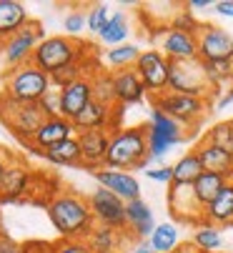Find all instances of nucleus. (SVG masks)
<instances>
[{"mask_svg":"<svg viewBox=\"0 0 233 253\" xmlns=\"http://www.w3.org/2000/svg\"><path fill=\"white\" fill-rule=\"evenodd\" d=\"M46 211L63 241H86L95 228L88 196H81L78 191H58V196L46 206Z\"/></svg>","mask_w":233,"mask_h":253,"instance_id":"nucleus-1","label":"nucleus"},{"mask_svg":"<svg viewBox=\"0 0 233 253\" xmlns=\"http://www.w3.org/2000/svg\"><path fill=\"white\" fill-rule=\"evenodd\" d=\"M148 163H150L148 126L115 128L110 133L105 168H113V170H136V168H145Z\"/></svg>","mask_w":233,"mask_h":253,"instance_id":"nucleus-2","label":"nucleus"},{"mask_svg":"<svg viewBox=\"0 0 233 253\" xmlns=\"http://www.w3.org/2000/svg\"><path fill=\"white\" fill-rule=\"evenodd\" d=\"M88 50H91V45L83 43V41H78V38H70V35H50V38H46L41 45L35 48L30 63L35 68H41L43 73L53 76L65 65L83 63Z\"/></svg>","mask_w":233,"mask_h":253,"instance_id":"nucleus-3","label":"nucleus"},{"mask_svg":"<svg viewBox=\"0 0 233 253\" xmlns=\"http://www.w3.org/2000/svg\"><path fill=\"white\" fill-rule=\"evenodd\" d=\"M50 88H53L50 76L43 73L41 68H35L33 63H28V65H20L8 73L3 95H8L10 100H18V103H41V98Z\"/></svg>","mask_w":233,"mask_h":253,"instance_id":"nucleus-4","label":"nucleus"},{"mask_svg":"<svg viewBox=\"0 0 233 253\" xmlns=\"http://www.w3.org/2000/svg\"><path fill=\"white\" fill-rule=\"evenodd\" d=\"M150 103H153L155 111L166 113L168 118H173L183 128L198 126L208 113V100L183 95V93H173V90H163L158 95H150Z\"/></svg>","mask_w":233,"mask_h":253,"instance_id":"nucleus-5","label":"nucleus"},{"mask_svg":"<svg viewBox=\"0 0 233 253\" xmlns=\"http://www.w3.org/2000/svg\"><path fill=\"white\" fill-rule=\"evenodd\" d=\"M0 121L10 128L13 135L30 143L38 128L46 123V113L41 111L38 103H18L0 93Z\"/></svg>","mask_w":233,"mask_h":253,"instance_id":"nucleus-6","label":"nucleus"},{"mask_svg":"<svg viewBox=\"0 0 233 253\" xmlns=\"http://www.w3.org/2000/svg\"><path fill=\"white\" fill-rule=\"evenodd\" d=\"M168 90L208 100V95L213 90V83L208 81L201 60H171Z\"/></svg>","mask_w":233,"mask_h":253,"instance_id":"nucleus-7","label":"nucleus"},{"mask_svg":"<svg viewBox=\"0 0 233 253\" xmlns=\"http://www.w3.org/2000/svg\"><path fill=\"white\" fill-rule=\"evenodd\" d=\"M183 138H186V128L178 126L166 113L153 108L150 121H148V153H150V161H163L173 146L183 143Z\"/></svg>","mask_w":233,"mask_h":253,"instance_id":"nucleus-8","label":"nucleus"},{"mask_svg":"<svg viewBox=\"0 0 233 253\" xmlns=\"http://www.w3.org/2000/svg\"><path fill=\"white\" fill-rule=\"evenodd\" d=\"M133 70L140 76L148 95H158L163 90H168V76H171V60L161 53V50H140Z\"/></svg>","mask_w":233,"mask_h":253,"instance_id":"nucleus-9","label":"nucleus"},{"mask_svg":"<svg viewBox=\"0 0 233 253\" xmlns=\"http://www.w3.org/2000/svg\"><path fill=\"white\" fill-rule=\"evenodd\" d=\"M46 38H43V28L41 23H28L23 30H18L13 38H8L3 45V58H5V65L10 70L20 68V65H28L33 60V53L35 48L41 45Z\"/></svg>","mask_w":233,"mask_h":253,"instance_id":"nucleus-10","label":"nucleus"},{"mask_svg":"<svg viewBox=\"0 0 233 253\" xmlns=\"http://www.w3.org/2000/svg\"><path fill=\"white\" fill-rule=\"evenodd\" d=\"M88 203H91V211H93L95 226H105V228H115V231L128 228V221H126V201L123 198H118L115 193H110V191H105V188L98 186L88 196Z\"/></svg>","mask_w":233,"mask_h":253,"instance_id":"nucleus-11","label":"nucleus"},{"mask_svg":"<svg viewBox=\"0 0 233 253\" xmlns=\"http://www.w3.org/2000/svg\"><path fill=\"white\" fill-rule=\"evenodd\" d=\"M198 60H233V35L218 25H198L196 28Z\"/></svg>","mask_w":233,"mask_h":253,"instance_id":"nucleus-12","label":"nucleus"},{"mask_svg":"<svg viewBox=\"0 0 233 253\" xmlns=\"http://www.w3.org/2000/svg\"><path fill=\"white\" fill-rule=\"evenodd\" d=\"M93 100V78L83 76L73 83H68L65 88H60V113L63 118H68L70 123L86 111V105Z\"/></svg>","mask_w":233,"mask_h":253,"instance_id":"nucleus-13","label":"nucleus"},{"mask_svg":"<svg viewBox=\"0 0 233 253\" xmlns=\"http://www.w3.org/2000/svg\"><path fill=\"white\" fill-rule=\"evenodd\" d=\"M168 206H171V213L176 215L181 223H196V226L203 223V208H201V203L196 201L193 186H178V183H171V191H168Z\"/></svg>","mask_w":233,"mask_h":253,"instance_id":"nucleus-14","label":"nucleus"},{"mask_svg":"<svg viewBox=\"0 0 233 253\" xmlns=\"http://www.w3.org/2000/svg\"><path fill=\"white\" fill-rule=\"evenodd\" d=\"M30 180H33V170L20 158H10L3 180H0V203H13L25 198Z\"/></svg>","mask_w":233,"mask_h":253,"instance_id":"nucleus-15","label":"nucleus"},{"mask_svg":"<svg viewBox=\"0 0 233 253\" xmlns=\"http://www.w3.org/2000/svg\"><path fill=\"white\" fill-rule=\"evenodd\" d=\"M168 60H198V43H196V33L183 30V28H168L161 48H158Z\"/></svg>","mask_w":233,"mask_h":253,"instance_id":"nucleus-16","label":"nucleus"},{"mask_svg":"<svg viewBox=\"0 0 233 253\" xmlns=\"http://www.w3.org/2000/svg\"><path fill=\"white\" fill-rule=\"evenodd\" d=\"M95 178V183L110 193H115L118 198H123L126 203L128 201H136L140 198V183H138V178L128 170H113V168H100L93 173Z\"/></svg>","mask_w":233,"mask_h":253,"instance_id":"nucleus-17","label":"nucleus"},{"mask_svg":"<svg viewBox=\"0 0 233 253\" xmlns=\"http://www.w3.org/2000/svg\"><path fill=\"white\" fill-rule=\"evenodd\" d=\"M78 143H81V156H83L86 168H91L93 173L105 168V156L110 146L108 130H81L78 133Z\"/></svg>","mask_w":233,"mask_h":253,"instance_id":"nucleus-18","label":"nucleus"},{"mask_svg":"<svg viewBox=\"0 0 233 253\" xmlns=\"http://www.w3.org/2000/svg\"><path fill=\"white\" fill-rule=\"evenodd\" d=\"M110 76H113V90H115V100H118V105H133V103H140L148 95L140 76L136 73L133 68L110 70Z\"/></svg>","mask_w":233,"mask_h":253,"instance_id":"nucleus-19","label":"nucleus"},{"mask_svg":"<svg viewBox=\"0 0 233 253\" xmlns=\"http://www.w3.org/2000/svg\"><path fill=\"white\" fill-rule=\"evenodd\" d=\"M73 135H78V130L68 118H46V123L33 135L30 146L41 153V151H48L50 146H55V143H60V140H68Z\"/></svg>","mask_w":233,"mask_h":253,"instance_id":"nucleus-20","label":"nucleus"},{"mask_svg":"<svg viewBox=\"0 0 233 253\" xmlns=\"http://www.w3.org/2000/svg\"><path fill=\"white\" fill-rule=\"evenodd\" d=\"M193 151L198 153L201 163H203V170H211V173H221L226 175L228 180L233 178V156H228L223 148L213 146L211 140L201 138L196 146H193Z\"/></svg>","mask_w":233,"mask_h":253,"instance_id":"nucleus-21","label":"nucleus"},{"mask_svg":"<svg viewBox=\"0 0 233 253\" xmlns=\"http://www.w3.org/2000/svg\"><path fill=\"white\" fill-rule=\"evenodd\" d=\"M118 105H105L100 100H91L86 105V111L73 121L75 130H108L113 126V111Z\"/></svg>","mask_w":233,"mask_h":253,"instance_id":"nucleus-22","label":"nucleus"},{"mask_svg":"<svg viewBox=\"0 0 233 253\" xmlns=\"http://www.w3.org/2000/svg\"><path fill=\"white\" fill-rule=\"evenodd\" d=\"M30 23L28 10L18 0H0V45Z\"/></svg>","mask_w":233,"mask_h":253,"instance_id":"nucleus-23","label":"nucleus"},{"mask_svg":"<svg viewBox=\"0 0 233 253\" xmlns=\"http://www.w3.org/2000/svg\"><path fill=\"white\" fill-rule=\"evenodd\" d=\"M126 221H128V228L136 233V238L140 241H148L150 233L155 231V221H153V211L150 206L143 201V198H136V201H128L126 203Z\"/></svg>","mask_w":233,"mask_h":253,"instance_id":"nucleus-24","label":"nucleus"},{"mask_svg":"<svg viewBox=\"0 0 233 253\" xmlns=\"http://www.w3.org/2000/svg\"><path fill=\"white\" fill-rule=\"evenodd\" d=\"M203 223L216 228L233 226V180H228V186L218 193V198L203 208Z\"/></svg>","mask_w":233,"mask_h":253,"instance_id":"nucleus-25","label":"nucleus"},{"mask_svg":"<svg viewBox=\"0 0 233 253\" xmlns=\"http://www.w3.org/2000/svg\"><path fill=\"white\" fill-rule=\"evenodd\" d=\"M41 156H43L46 161H50L53 166H83V156H81V143H78V135L55 143V146H50L48 151H41Z\"/></svg>","mask_w":233,"mask_h":253,"instance_id":"nucleus-26","label":"nucleus"},{"mask_svg":"<svg viewBox=\"0 0 233 253\" xmlns=\"http://www.w3.org/2000/svg\"><path fill=\"white\" fill-rule=\"evenodd\" d=\"M203 173V163L198 158L196 151H188L186 156H181L173 166H171V183L178 186H193L198 180V175Z\"/></svg>","mask_w":233,"mask_h":253,"instance_id":"nucleus-27","label":"nucleus"},{"mask_svg":"<svg viewBox=\"0 0 233 253\" xmlns=\"http://www.w3.org/2000/svg\"><path fill=\"white\" fill-rule=\"evenodd\" d=\"M226 186H228V178H226V175L203 170V173L198 175V180L193 183V193H196V201L201 203V208H206V206H211V203L218 198V193H221Z\"/></svg>","mask_w":233,"mask_h":253,"instance_id":"nucleus-28","label":"nucleus"},{"mask_svg":"<svg viewBox=\"0 0 233 253\" xmlns=\"http://www.w3.org/2000/svg\"><path fill=\"white\" fill-rule=\"evenodd\" d=\"M128 35H131L128 18H126V13L118 10V13H113V15H110V20L105 23V28L98 33V38H100V43L115 48V45H123V43L128 41Z\"/></svg>","mask_w":233,"mask_h":253,"instance_id":"nucleus-29","label":"nucleus"},{"mask_svg":"<svg viewBox=\"0 0 233 253\" xmlns=\"http://www.w3.org/2000/svg\"><path fill=\"white\" fill-rule=\"evenodd\" d=\"M88 248L93 253H115L121 246V236L115 228H105V226H95L91 231V236L86 238Z\"/></svg>","mask_w":233,"mask_h":253,"instance_id":"nucleus-30","label":"nucleus"},{"mask_svg":"<svg viewBox=\"0 0 233 253\" xmlns=\"http://www.w3.org/2000/svg\"><path fill=\"white\" fill-rule=\"evenodd\" d=\"M153 253H173L178 251V228L176 223H158L148 238Z\"/></svg>","mask_w":233,"mask_h":253,"instance_id":"nucleus-31","label":"nucleus"},{"mask_svg":"<svg viewBox=\"0 0 233 253\" xmlns=\"http://www.w3.org/2000/svg\"><path fill=\"white\" fill-rule=\"evenodd\" d=\"M140 55V48L136 43H123V45H115L110 50H105V63L113 68V70H126V68H133L136 60Z\"/></svg>","mask_w":233,"mask_h":253,"instance_id":"nucleus-32","label":"nucleus"},{"mask_svg":"<svg viewBox=\"0 0 233 253\" xmlns=\"http://www.w3.org/2000/svg\"><path fill=\"white\" fill-rule=\"evenodd\" d=\"M190 243L196 251H218L223 246V236L216 226H208V223H201L193 228V236H190Z\"/></svg>","mask_w":233,"mask_h":253,"instance_id":"nucleus-33","label":"nucleus"},{"mask_svg":"<svg viewBox=\"0 0 233 253\" xmlns=\"http://www.w3.org/2000/svg\"><path fill=\"white\" fill-rule=\"evenodd\" d=\"M206 140H211L213 146L223 148L228 156H233V121H223V123H216L211 130H206L203 135Z\"/></svg>","mask_w":233,"mask_h":253,"instance_id":"nucleus-34","label":"nucleus"},{"mask_svg":"<svg viewBox=\"0 0 233 253\" xmlns=\"http://www.w3.org/2000/svg\"><path fill=\"white\" fill-rule=\"evenodd\" d=\"M93 78V100H100L105 105H118L115 100V90H113V76L100 70V73L91 76Z\"/></svg>","mask_w":233,"mask_h":253,"instance_id":"nucleus-35","label":"nucleus"},{"mask_svg":"<svg viewBox=\"0 0 233 253\" xmlns=\"http://www.w3.org/2000/svg\"><path fill=\"white\" fill-rule=\"evenodd\" d=\"M201 63H203V60H201ZM203 70H206L208 81L213 83V88H218V85L233 81V60H213V63H203Z\"/></svg>","mask_w":233,"mask_h":253,"instance_id":"nucleus-36","label":"nucleus"},{"mask_svg":"<svg viewBox=\"0 0 233 253\" xmlns=\"http://www.w3.org/2000/svg\"><path fill=\"white\" fill-rule=\"evenodd\" d=\"M86 63H73V65H65V68H60L58 73H53L50 76V83H53V88H65L68 83H73V81H78V78H83L86 76Z\"/></svg>","mask_w":233,"mask_h":253,"instance_id":"nucleus-37","label":"nucleus"},{"mask_svg":"<svg viewBox=\"0 0 233 253\" xmlns=\"http://www.w3.org/2000/svg\"><path fill=\"white\" fill-rule=\"evenodd\" d=\"M41 111L46 113V118H63L60 113V88H50L43 98H41Z\"/></svg>","mask_w":233,"mask_h":253,"instance_id":"nucleus-38","label":"nucleus"},{"mask_svg":"<svg viewBox=\"0 0 233 253\" xmlns=\"http://www.w3.org/2000/svg\"><path fill=\"white\" fill-rule=\"evenodd\" d=\"M110 15H113V13H110L108 5H103V3H100V5H93V8L88 10V30L98 35V33L105 28V23L110 20Z\"/></svg>","mask_w":233,"mask_h":253,"instance_id":"nucleus-39","label":"nucleus"},{"mask_svg":"<svg viewBox=\"0 0 233 253\" xmlns=\"http://www.w3.org/2000/svg\"><path fill=\"white\" fill-rule=\"evenodd\" d=\"M63 28H65V33L70 35V38H78V35H81V33L88 28V15L81 13V10H73V13L65 15Z\"/></svg>","mask_w":233,"mask_h":253,"instance_id":"nucleus-40","label":"nucleus"},{"mask_svg":"<svg viewBox=\"0 0 233 253\" xmlns=\"http://www.w3.org/2000/svg\"><path fill=\"white\" fill-rule=\"evenodd\" d=\"M53 253H93L86 241H58L53 243Z\"/></svg>","mask_w":233,"mask_h":253,"instance_id":"nucleus-41","label":"nucleus"},{"mask_svg":"<svg viewBox=\"0 0 233 253\" xmlns=\"http://www.w3.org/2000/svg\"><path fill=\"white\" fill-rule=\"evenodd\" d=\"M145 175L155 183H171V166H161V168H148Z\"/></svg>","mask_w":233,"mask_h":253,"instance_id":"nucleus-42","label":"nucleus"},{"mask_svg":"<svg viewBox=\"0 0 233 253\" xmlns=\"http://www.w3.org/2000/svg\"><path fill=\"white\" fill-rule=\"evenodd\" d=\"M0 253H23V246H18L13 238L0 233Z\"/></svg>","mask_w":233,"mask_h":253,"instance_id":"nucleus-43","label":"nucleus"},{"mask_svg":"<svg viewBox=\"0 0 233 253\" xmlns=\"http://www.w3.org/2000/svg\"><path fill=\"white\" fill-rule=\"evenodd\" d=\"M213 10H216L218 15L233 18V0H218V3H213Z\"/></svg>","mask_w":233,"mask_h":253,"instance_id":"nucleus-44","label":"nucleus"},{"mask_svg":"<svg viewBox=\"0 0 233 253\" xmlns=\"http://www.w3.org/2000/svg\"><path fill=\"white\" fill-rule=\"evenodd\" d=\"M203 8H213L211 0H190L188 3V10H203Z\"/></svg>","mask_w":233,"mask_h":253,"instance_id":"nucleus-45","label":"nucleus"},{"mask_svg":"<svg viewBox=\"0 0 233 253\" xmlns=\"http://www.w3.org/2000/svg\"><path fill=\"white\" fill-rule=\"evenodd\" d=\"M8 163H10V156H8L5 151H0V180H3V173H5Z\"/></svg>","mask_w":233,"mask_h":253,"instance_id":"nucleus-46","label":"nucleus"},{"mask_svg":"<svg viewBox=\"0 0 233 253\" xmlns=\"http://www.w3.org/2000/svg\"><path fill=\"white\" fill-rule=\"evenodd\" d=\"M231 103H233V85H231V88H228V93L218 100V108H226V105H231Z\"/></svg>","mask_w":233,"mask_h":253,"instance_id":"nucleus-47","label":"nucleus"},{"mask_svg":"<svg viewBox=\"0 0 233 253\" xmlns=\"http://www.w3.org/2000/svg\"><path fill=\"white\" fill-rule=\"evenodd\" d=\"M133 253H153V248H150V243L148 241H140L138 246H136V251Z\"/></svg>","mask_w":233,"mask_h":253,"instance_id":"nucleus-48","label":"nucleus"},{"mask_svg":"<svg viewBox=\"0 0 233 253\" xmlns=\"http://www.w3.org/2000/svg\"><path fill=\"white\" fill-rule=\"evenodd\" d=\"M173 253H190V248H178V251H173ZM196 253V251H193Z\"/></svg>","mask_w":233,"mask_h":253,"instance_id":"nucleus-49","label":"nucleus"},{"mask_svg":"<svg viewBox=\"0 0 233 253\" xmlns=\"http://www.w3.org/2000/svg\"><path fill=\"white\" fill-rule=\"evenodd\" d=\"M196 253H221V251H196Z\"/></svg>","mask_w":233,"mask_h":253,"instance_id":"nucleus-50","label":"nucleus"}]
</instances>
